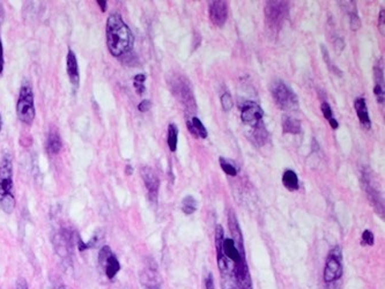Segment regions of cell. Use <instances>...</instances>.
Instances as JSON below:
<instances>
[{"instance_id": "cell-36", "label": "cell", "mask_w": 385, "mask_h": 289, "mask_svg": "<svg viewBox=\"0 0 385 289\" xmlns=\"http://www.w3.org/2000/svg\"><path fill=\"white\" fill-rule=\"evenodd\" d=\"M2 127H3V119H2V115H0V131H2Z\"/></svg>"}, {"instance_id": "cell-4", "label": "cell", "mask_w": 385, "mask_h": 289, "mask_svg": "<svg viewBox=\"0 0 385 289\" xmlns=\"http://www.w3.org/2000/svg\"><path fill=\"white\" fill-rule=\"evenodd\" d=\"M16 115L18 118L24 125H32L35 119V102H34V93L32 85L28 81H23L20 88L19 99L16 102Z\"/></svg>"}, {"instance_id": "cell-14", "label": "cell", "mask_w": 385, "mask_h": 289, "mask_svg": "<svg viewBox=\"0 0 385 289\" xmlns=\"http://www.w3.org/2000/svg\"><path fill=\"white\" fill-rule=\"evenodd\" d=\"M66 71H67V75H69L72 86H73L74 88H78L80 83L79 65H78L77 56H75V53L72 51L71 49L69 50V52H67V56H66Z\"/></svg>"}, {"instance_id": "cell-17", "label": "cell", "mask_w": 385, "mask_h": 289, "mask_svg": "<svg viewBox=\"0 0 385 289\" xmlns=\"http://www.w3.org/2000/svg\"><path fill=\"white\" fill-rule=\"evenodd\" d=\"M282 129L285 133H290V135H299L301 132V123L290 116H283L282 117Z\"/></svg>"}, {"instance_id": "cell-3", "label": "cell", "mask_w": 385, "mask_h": 289, "mask_svg": "<svg viewBox=\"0 0 385 289\" xmlns=\"http://www.w3.org/2000/svg\"><path fill=\"white\" fill-rule=\"evenodd\" d=\"M223 228L218 224L215 228V249L218 254V266L221 275V286L222 289H239L238 282H236V276L234 272V266L228 261V258L223 253L222 243H223Z\"/></svg>"}, {"instance_id": "cell-20", "label": "cell", "mask_w": 385, "mask_h": 289, "mask_svg": "<svg viewBox=\"0 0 385 289\" xmlns=\"http://www.w3.org/2000/svg\"><path fill=\"white\" fill-rule=\"evenodd\" d=\"M197 208L198 203L192 196H186L185 198L182 200V211H183L184 214L191 215L197 211Z\"/></svg>"}, {"instance_id": "cell-26", "label": "cell", "mask_w": 385, "mask_h": 289, "mask_svg": "<svg viewBox=\"0 0 385 289\" xmlns=\"http://www.w3.org/2000/svg\"><path fill=\"white\" fill-rule=\"evenodd\" d=\"M221 106L223 108V110H226V111L231 110L232 106H234V102H232V99L229 93H225L221 96Z\"/></svg>"}, {"instance_id": "cell-12", "label": "cell", "mask_w": 385, "mask_h": 289, "mask_svg": "<svg viewBox=\"0 0 385 289\" xmlns=\"http://www.w3.org/2000/svg\"><path fill=\"white\" fill-rule=\"evenodd\" d=\"M383 58H380L379 61L376 64L374 69V79H375V96L377 99L379 104H384L385 99V82H384V65Z\"/></svg>"}, {"instance_id": "cell-24", "label": "cell", "mask_w": 385, "mask_h": 289, "mask_svg": "<svg viewBox=\"0 0 385 289\" xmlns=\"http://www.w3.org/2000/svg\"><path fill=\"white\" fill-rule=\"evenodd\" d=\"M145 82H146V75L145 74H137L134 75L133 78V86L135 88V90H137V93L139 95H141L145 93L146 90V87H145Z\"/></svg>"}, {"instance_id": "cell-27", "label": "cell", "mask_w": 385, "mask_h": 289, "mask_svg": "<svg viewBox=\"0 0 385 289\" xmlns=\"http://www.w3.org/2000/svg\"><path fill=\"white\" fill-rule=\"evenodd\" d=\"M362 245H374V235L370 230H365L362 234Z\"/></svg>"}, {"instance_id": "cell-7", "label": "cell", "mask_w": 385, "mask_h": 289, "mask_svg": "<svg viewBox=\"0 0 385 289\" xmlns=\"http://www.w3.org/2000/svg\"><path fill=\"white\" fill-rule=\"evenodd\" d=\"M288 13L286 2H268L265 6L266 22L271 29H279Z\"/></svg>"}, {"instance_id": "cell-34", "label": "cell", "mask_w": 385, "mask_h": 289, "mask_svg": "<svg viewBox=\"0 0 385 289\" xmlns=\"http://www.w3.org/2000/svg\"><path fill=\"white\" fill-rule=\"evenodd\" d=\"M4 19V7H3V4L0 3V21H2Z\"/></svg>"}, {"instance_id": "cell-22", "label": "cell", "mask_w": 385, "mask_h": 289, "mask_svg": "<svg viewBox=\"0 0 385 289\" xmlns=\"http://www.w3.org/2000/svg\"><path fill=\"white\" fill-rule=\"evenodd\" d=\"M220 166H221V169L225 171L227 175L231 176V177H235L239 173L238 167H236L234 163L230 162L229 160H226L225 157H220Z\"/></svg>"}, {"instance_id": "cell-16", "label": "cell", "mask_w": 385, "mask_h": 289, "mask_svg": "<svg viewBox=\"0 0 385 289\" xmlns=\"http://www.w3.org/2000/svg\"><path fill=\"white\" fill-rule=\"evenodd\" d=\"M62 147L63 142L61 139V136L54 131L50 132L48 139H46V150H48V153L51 155H57L62 150Z\"/></svg>"}, {"instance_id": "cell-31", "label": "cell", "mask_w": 385, "mask_h": 289, "mask_svg": "<svg viewBox=\"0 0 385 289\" xmlns=\"http://www.w3.org/2000/svg\"><path fill=\"white\" fill-rule=\"evenodd\" d=\"M4 66H5V58H4V48L2 40H0V74L4 72Z\"/></svg>"}, {"instance_id": "cell-21", "label": "cell", "mask_w": 385, "mask_h": 289, "mask_svg": "<svg viewBox=\"0 0 385 289\" xmlns=\"http://www.w3.org/2000/svg\"><path fill=\"white\" fill-rule=\"evenodd\" d=\"M320 109H321V112H323V115L325 117V119L329 121L330 125H331V127L334 129V130H337L338 127H339V124H338L337 119L334 118L333 115H332V109H331V107H330V104L328 102L321 103Z\"/></svg>"}, {"instance_id": "cell-19", "label": "cell", "mask_w": 385, "mask_h": 289, "mask_svg": "<svg viewBox=\"0 0 385 289\" xmlns=\"http://www.w3.org/2000/svg\"><path fill=\"white\" fill-rule=\"evenodd\" d=\"M177 141H179V129H177L175 124H170L168 126L167 142H168L169 149H170L171 152H176Z\"/></svg>"}, {"instance_id": "cell-32", "label": "cell", "mask_w": 385, "mask_h": 289, "mask_svg": "<svg viewBox=\"0 0 385 289\" xmlns=\"http://www.w3.org/2000/svg\"><path fill=\"white\" fill-rule=\"evenodd\" d=\"M16 289H29L28 284L24 279H19L18 283H16Z\"/></svg>"}, {"instance_id": "cell-30", "label": "cell", "mask_w": 385, "mask_h": 289, "mask_svg": "<svg viewBox=\"0 0 385 289\" xmlns=\"http://www.w3.org/2000/svg\"><path fill=\"white\" fill-rule=\"evenodd\" d=\"M205 289H215L214 281H213V275L209 273V275L205 278Z\"/></svg>"}, {"instance_id": "cell-8", "label": "cell", "mask_w": 385, "mask_h": 289, "mask_svg": "<svg viewBox=\"0 0 385 289\" xmlns=\"http://www.w3.org/2000/svg\"><path fill=\"white\" fill-rule=\"evenodd\" d=\"M99 262L100 265L103 267L104 273L109 280H112L118 274V272L121 271V264L108 245L101 248L99 252Z\"/></svg>"}, {"instance_id": "cell-18", "label": "cell", "mask_w": 385, "mask_h": 289, "mask_svg": "<svg viewBox=\"0 0 385 289\" xmlns=\"http://www.w3.org/2000/svg\"><path fill=\"white\" fill-rule=\"evenodd\" d=\"M282 184L288 191L294 192L299 190V177L294 170H286L283 173Z\"/></svg>"}, {"instance_id": "cell-6", "label": "cell", "mask_w": 385, "mask_h": 289, "mask_svg": "<svg viewBox=\"0 0 385 289\" xmlns=\"http://www.w3.org/2000/svg\"><path fill=\"white\" fill-rule=\"evenodd\" d=\"M342 255L341 250L339 246H334V248L330 251L327 263H325L324 267V281L325 282H333L336 280L340 279L342 275Z\"/></svg>"}, {"instance_id": "cell-25", "label": "cell", "mask_w": 385, "mask_h": 289, "mask_svg": "<svg viewBox=\"0 0 385 289\" xmlns=\"http://www.w3.org/2000/svg\"><path fill=\"white\" fill-rule=\"evenodd\" d=\"M350 10L348 11V15H349V23H350V28L353 30H358L361 26V21H360V18L358 15V11L355 8V3L353 4V7H349Z\"/></svg>"}, {"instance_id": "cell-1", "label": "cell", "mask_w": 385, "mask_h": 289, "mask_svg": "<svg viewBox=\"0 0 385 289\" xmlns=\"http://www.w3.org/2000/svg\"><path fill=\"white\" fill-rule=\"evenodd\" d=\"M105 33H107V45L109 52L113 57H121L122 54H125L132 49L134 44V36L128 24L124 22V20L118 13L109 15Z\"/></svg>"}, {"instance_id": "cell-35", "label": "cell", "mask_w": 385, "mask_h": 289, "mask_svg": "<svg viewBox=\"0 0 385 289\" xmlns=\"http://www.w3.org/2000/svg\"><path fill=\"white\" fill-rule=\"evenodd\" d=\"M132 173H133V169H131V167H130V166L126 167V174H128V175H131Z\"/></svg>"}, {"instance_id": "cell-15", "label": "cell", "mask_w": 385, "mask_h": 289, "mask_svg": "<svg viewBox=\"0 0 385 289\" xmlns=\"http://www.w3.org/2000/svg\"><path fill=\"white\" fill-rule=\"evenodd\" d=\"M354 108L357 111V115L359 117L360 123L366 130H369L371 126V121L369 118V112H368V107L366 103V100L362 98H359L355 100Z\"/></svg>"}, {"instance_id": "cell-2", "label": "cell", "mask_w": 385, "mask_h": 289, "mask_svg": "<svg viewBox=\"0 0 385 289\" xmlns=\"http://www.w3.org/2000/svg\"><path fill=\"white\" fill-rule=\"evenodd\" d=\"M16 200L13 195V161L10 154H5L0 161V208L6 214H12Z\"/></svg>"}, {"instance_id": "cell-23", "label": "cell", "mask_w": 385, "mask_h": 289, "mask_svg": "<svg viewBox=\"0 0 385 289\" xmlns=\"http://www.w3.org/2000/svg\"><path fill=\"white\" fill-rule=\"evenodd\" d=\"M191 124L194 129V131H196L197 133V136L200 137L201 139H206L207 136H209V133H207V130L204 126V124L201 123V120L198 118V117H193V118L191 119Z\"/></svg>"}, {"instance_id": "cell-9", "label": "cell", "mask_w": 385, "mask_h": 289, "mask_svg": "<svg viewBox=\"0 0 385 289\" xmlns=\"http://www.w3.org/2000/svg\"><path fill=\"white\" fill-rule=\"evenodd\" d=\"M264 111L259 104L252 101H248L243 104L241 109V119L248 126L255 129L261 123Z\"/></svg>"}, {"instance_id": "cell-13", "label": "cell", "mask_w": 385, "mask_h": 289, "mask_svg": "<svg viewBox=\"0 0 385 289\" xmlns=\"http://www.w3.org/2000/svg\"><path fill=\"white\" fill-rule=\"evenodd\" d=\"M141 174L148 194H150L151 198L155 200L156 197H158V192L160 188V179L158 178V176H156L153 169H151L150 167H143Z\"/></svg>"}, {"instance_id": "cell-5", "label": "cell", "mask_w": 385, "mask_h": 289, "mask_svg": "<svg viewBox=\"0 0 385 289\" xmlns=\"http://www.w3.org/2000/svg\"><path fill=\"white\" fill-rule=\"evenodd\" d=\"M271 93L277 106L282 110H295L299 107L298 96L283 81L274 82L271 87Z\"/></svg>"}, {"instance_id": "cell-33", "label": "cell", "mask_w": 385, "mask_h": 289, "mask_svg": "<svg viewBox=\"0 0 385 289\" xmlns=\"http://www.w3.org/2000/svg\"><path fill=\"white\" fill-rule=\"evenodd\" d=\"M96 3H97V5L100 6L101 11H102V12L107 11V6H108V3L107 2H104V0H97Z\"/></svg>"}, {"instance_id": "cell-28", "label": "cell", "mask_w": 385, "mask_h": 289, "mask_svg": "<svg viewBox=\"0 0 385 289\" xmlns=\"http://www.w3.org/2000/svg\"><path fill=\"white\" fill-rule=\"evenodd\" d=\"M151 107H152L151 101H148V100H143V101L139 103L138 110L140 112H147L151 109Z\"/></svg>"}, {"instance_id": "cell-11", "label": "cell", "mask_w": 385, "mask_h": 289, "mask_svg": "<svg viewBox=\"0 0 385 289\" xmlns=\"http://www.w3.org/2000/svg\"><path fill=\"white\" fill-rule=\"evenodd\" d=\"M209 14L212 23L222 27L228 19V3L223 0H213L209 4Z\"/></svg>"}, {"instance_id": "cell-10", "label": "cell", "mask_w": 385, "mask_h": 289, "mask_svg": "<svg viewBox=\"0 0 385 289\" xmlns=\"http://www.w3.org/2000/svg\"><path fill=\"white\" fill-rule=\"evenodd\" d=\"M173 94L177 95L180 99L181 103L189 109V111H194L196 104H194V99L191 88H190L189 81L183 77H179L177 80H175V86H172Z\"/></svg>"}, {"instance_id": "cell-29", "label": "cell", "mask_w": 385, "mask_h": 289, "mask_svg": "<svg viewBox=\"0 0 385 289\" xmlns=\"http://www.w3.org/2000/svg\"><path fill=\"white\" fill-rule=\"evenodd\" d=\"M384 19H385V11L383 8V10L379 12V18H378V28L382 35H384Z\"/></svg>"}]
</instances>
